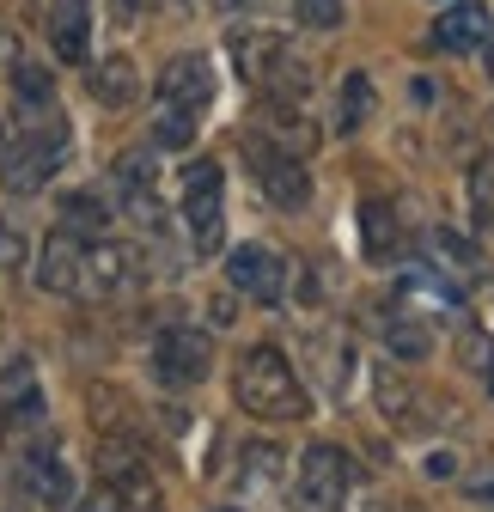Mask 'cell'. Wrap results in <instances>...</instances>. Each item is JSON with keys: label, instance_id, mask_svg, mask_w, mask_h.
<instances>
[{"label": "cell", "instance_id": "28", "mask_svg": "<svg viewBox=\"0 0 494 512\" xmlns=\"http://www.w3.org/2000/svg\"><path fill=\"white\" fill-rule=\"evenodd\" d=\"M464 494H470V500H494V464H488V470H470V476H464Z\"/></svg>", "mask_w": 494, "mask_h": 512}, {"label": "cell", "instance_id": "26", "mask_svg": "<svg viewBox=\"0 0 494 512\" xmlns=\"http://www.w3.org/2000/svg\"><path fill=\"white\" fill-rule=\"evenodd\" d=\"M299 25L336 31V25H342V0H299Z\"/></svg>", "mask_w": 494, "mask_h": 512}, {"label": "cell", "instance_id": "1", "mask_svg": "<svg viewBox=\"0 0 494 512\" xmlns=\"http://www.w3.org/2000/svg\"><path fill=\"white\" fill-rule=\"evenodd\" d=\"M232 397H238V409L244 415H257V421H305V384L293 378V366H287V354L281 348H251L238 360V372H232Z\"/></svg>", "mask_w": 494, "mask_h": 512}, {"label": "cell", "instance_id": "25", "mask_svg": "<svg viewBox=\"0 0 494 512\" xmlns=\"http://www.w3.org/2000/svg\"><path fill=\"white\" fill-rule=\"evenodd\" d=\"M458 354H464V366L476 360V372H482V378H494V342H488L482 330H464V336H458Z\"/></svg>", "mask_w": 494, "mask_h": 512}, {"label": "cell", "instance_id": "20", "mask_svg": "<svg viewBox=\"0 0 494 512\" xmlns=\"http://www.w3.org/2000/svg\"><path fill=\"white\" fill-rule=\"evenodd\" d=\"M360 238H366V250H373V256H397V244H403L397 214H391L385 202H366V208H360Z\"/></svg>", "mask_w": 494, "mask_h": 512}, {"label": "cell", "instance_id": "4", "mask_svg": "<svg viewBox=\"0 0 494 512\" xmlns=\"http://www.w3.org/2000/svg\"><path fill=\"white\" fill-rule=\"evenodd\" d=\"M183 220H190L196 250H220V238H226V196H220V165L214 159H196L190 171H183Z\"/></svg>", "mask_w": 494, "mask_h": 512}, {"label": "cell", "instance_id": "35", "mask_svg": "<svg viewBox=\"0 0 494 512\" xmlns=\"http://www.w3.org/2000/svg\"><path fill=\"white\" fill-rule=\"evenodd\" d=\"M7 360H13V354H7V342H0V366H7Z\"/></svg>", "mask_w": 494, "mask_h": 512}, {"label": "cell", "instance_id": "21", "mask_svg": "<svg viewBox=\"0 0 494 512\" xmlns=\"http://www.w3.org/2000/svg\"><path fill=\"white\" fill-rule=\"evenodd\" d=\"M366 116H373V74H348L342 80V135H354V128L366 122Z\"/></svg>", "mask_w": 494, "mask_h": 512}, {"label": "cell", "instance_id": "17", "mask_svg": "<svg viewBox=\"0 0 494 512\" xmlns=\"http://www.w3.org/2000/svg\"><path fill=\"white\" fill-rule=\"evenodd\" d=\"M379 336H385V348L397 360H427V348H434V330H427L421 317H409V311H385L379 317Z\"/></svg>", "mask_w": 494, "mask_h": 512}, {"label": "cell", "instance_id": "18", "mask_svg": "<svg viewBox=\"0 0 494 512\" xmlns=\"http://www.w3.org/2000/svg\"><path fill=\"white\" fill-rule=\"evenodd\" d=\"M135 92H141V80H135V61L129 55H116V61H104V68L92 74V98L98 104H135Z\"/></svg>", "mask_w": 494, "mask_h": 512}, {"label": "cell", "instance_id": "27", "mask_svg": "<svg viewBox=\"0 0 494 512\" xmlns=\"http://www.w3.org/2000/svg\"><path fill=\"white\" fill-rule=\"evenodd\" d=\"M19 256H25V238H19V226H7V220H0V269H19Z\"/></svg>", "mask_w": 494, "mask_h": 512}, {"label": "cell", "instance_id": "3", "mask_svg": "<svg viewBox=\"0 0 494 512\" xmlns=\"http://www.w3.org/2000/svg\"><path fill=\"white\" fill-rule=\"evenodd\" d=\"M354 488V458L342 445H305L299 458V512H342Z\"/></svg>", "mask_w": 494, "mask_h": 512}, {"label": "cell", "instance_id": "10", "mask_svg": "<svg viewBox=\"0 0 494 512\" xmlns=\"http://www.w3.org/2000/svg\"><path fill=\"white\" fill-rule=\"evenodd\" d=\"M19 488L37 506H74V476H68V464H61L55 439H37V445L19 452Z\"/></svg>", "mask_w": 494, "mask_h": 512}, {"label": "cell", "instance_id": "8", "mask_svg": "<svg viewBox=\"0 0 494 512\" xmlns=\"http://www.w3.org/2000/svg\"><path fill=\"white\" fill-rule=\"evenodd\" d=\"M226 281H232L238 293L263 299V305H281V293H287V256L269 250V244H238V250L226 256Z\"/></svg>", "mask_w": 494, "mask_h": 512}, {"label": "cell", "instance_id": "12", "mask_svg": "<svg viewBox=\"0 0 494 512\" xmlns=\"http://www.w3.org/2000/svg\"><path fill=\"white\" fill-rule=\"evenodd\" d=\"M0 415H7L13 427H43V391H37L31 360L0 366Z\"/></svg>", "mask_w": 494, "mask_h": 512}, {"label": "cell", "instance_id": "24", "mask_svg": "<svg viewBox=\"0 0 494 512\" xmlns=\"http://www.w3.org/2000/svg\"><path fill=\"white\" fill-rule=\"evenodd\" d=\"M13 86H19V98H25V104H49V92H55V86H49V74L37 68V61H19V68H13Z\"/></svg>", "mask_w": 494, "mask_h": 512}, {"label": "cell", "instance_id": "23", "mask_svg": "<svg viewBox=\"0 0 494 512\" xmlns=\"http://www.w3.org/2000/svg\"><path fill=\"white\" fill-rule=\"evenodd\" d=\"M159 183V171H153V159L147 153H122L116 159V189L129 196V189H153Z\"/></svg>", "mask_w": 494, "mask_h": 512}, {"label": "cell", "instance_id": "22", "mask_svg": "<svg viewBox=\"0 0 494 512\" xmlns=\"http://www.w3.org/2000/svg\"><path fill=\"white\" fill-rule=\"evenodd\" d=\"M153 141H159V147H190V141H196V110L165 104L159 122H153Z\"/></svg>", "mask_w": 494, "mask_h": 512}, {"label": "cell", "instance_id": "6", "mask_svg": "<svg viewBox=\"0 0 494 512\" xmlns=\"http://www.w3.org/2000/svg\"><path fill=\"white\" fill-rule=\"evenodd\" d=\"M98 476L116 494V512H165V494H159L153 470L141 464V452H129V445H104V452H98Z\"/></svg>", "mask_w": 494, "mask_h": 512}, {"label": "cell", "instance_id": "5", "mask_svg": "<svg viewBox=\"0 0 494 512\" xmlns=\"http://www.w3.org/2000/svg\"><path fill=\"white\" fill-rule=\"evenodd\" d=\"M244 159H251V171H257V183H263V196L275 202V208H305L312 202V177H305V165L287 153V147H269L263 135H244Z\"/></svg>", "mask_w": 494, "mask_h": 512}, {"label": "cell", "instance_id": "9", "mask_svg": "<svg viewBox=\"0 0 494 512\" xmlns=\"http://www.w3.org/2000/svg\"><path fill=\"white\" fill-rule=\"evenodd\" d=\"M86 244H92V238L55 226V232L43 238V256H37V287L74 293V299H80V293H86Z\"/></svg>", "mask_w": 494, "mask_h": 512}, {"label": "cell", "instance_id": "32", "mask_svg": "<svg viewBox=\"0 0 494 512\" xmlns=\"http://www.w3.org/2000/svg\"><path fill=\"white\" fill-rule=\"evenodd\" d=\"M7 55H13V37H7V31H0V61H7Z\"/></svg>", "mask_w": 494, "mask_h": 512}, {"label": "cell", "instance_id": "14", "mask_svg": "<svg viewBox=\"0 0 494 512\" xmlns=\"http://www.w3.org/2000/svg\"><path fill=\"white\" fill-rule=\"evenodd\" d=\"M49 43H55L61 61H86V49H92L86 0H55V7H49Z\"/></svg>", "mask_w": 494, "mask_h": 512}, {"label": "cell", "instance_id": "34", "mask_svg": "<svg viewBox=\"0 0 494 512\" xmlns=\"http://www.w3.org/2000/svg\"><path fill=\"white\" fill-rule=\"evenodd\" d=\"M220 7H251V0H220Z\"/></svg>", "mask_w": 494, "mask_h": 512}, {"label": "cell", "instance_id": "33", "mask_svg": "<svg viewBox=\"0 0 494 512\" xmlns=\"http://www.w3.org/2000/svg\"><path fill=\"white\" fill-rule=\"evenodd\" d=\"M482 49H488V74H494V31H488V43H482Z\"/></svg>", "mask_w": 494, "mask_h": 512}, {"label": "cell", "instance_id": "13", "mask_svg": "<svg viewBox=\"0 0 494 512\" xmlns=\"http://www.w3.org/2000/svg\"><path fill=\"white\" fill-rule=\"evenodd\" d=\"M135 281V250L129 244H104L92 238L86 244V299H104L116 287H129Z\"/></svg>", "mask_w": 494, "mask_h": 512}, {"label": "cell", "instance_id": "30", "mask_svg": "<svg viewBox=\"0 0 494 512\" xmlns=\"http://www.w3.org/2000/svg\"><path fill=\"white\" fill-rule=\"evenodd\" d=\"M232 317H238V305H232V299L220 293V299H214V324H232Z\"/></svg>", "mask_w": 494, "mask_h": 512}, {"label": "cell", "instance_id": "36", "mask_svg": "<svg viewBox=\"0 0 494 512\" xmlns=\"http://www.w3.org/2000/svg\"><path fill=\"white\" fill-rule=\"evenodd\" d=\"M214 512H238V506H214Z\"/></svg>", "mask_w": 494, "mask_h": 512}, {"label": "cell", "instance_id": "11", "mask_svg": "<svg viewBox=\"0 0 494 512\" xmlns=\"http://www.w3.org/2000/svg\"><path fill=\"white\" fill-rule=\"evenodd\" d=\"M159 104L208 110V104H214V68H208V55H177L171 68L159 74Z\"/></svg>", "mask_w": 494, "mask_h": 512}, {"label": "cell", "instance_id": "2", "mask_svg": "<svg viewBox=\"0 0 494 512\" xmlns=\"http://www.w3.org/2000/svg\"><path fill=\"white\" fill-rule=\"evenodd\" d=\"M61 153H68V128L61 122L25 128V135L7 141V153H0V183H7L13 196H37V189L49 183V171L61 165Z\"/></svg>", "mask_w": 494, "mask_h": 512}, {"label": "cell", "instance_id": "7", "mask_svg": "<svg viewBox=\"0 0 494 512\" xmlns=\"http://www.w3.org/2000/svg\"><path fill=\"white\" fill-rule=\"evenodd\" d=\"M153 372H159V384H202V378L214 372V342H208V330H190V324L159 330V342H153Z\"/></svg>", "mask_w": 494, "mask_h": 512}, {"label": "cell", "instance_id": "19", "mask_svg": "<svg viewBox=\"0 0 494 512\" xmlns=\"http://www.w3.org/2000/svg\"><path fill=\"white\" fill-rule=\"evenodd\" d=\"M61 226L80 232V238H104V232H110V208H104V196H92V189L68 196V202H61Z\"/></svg>", "mask_w": 494, "mask_h": 512}, {"label": "cell", "instance_id": "31", "mask_svg": "<svg viewBox=\"0 0 494 512\" xmlns=\"http://www.w3.org/2000/svg\"><path fill=\"white\" fill-rule=\"evenodd\" d=\"M116 7H122V13H147V7H153V0H116Z\"/></svg>", "mask_w": 494, "mask_h": 512}, {"label": "cell", "instance_id": "16", "mask_svg": "<svg viewBox=\"0 0 494 512\" xmlns=\"http://www.w3.org/2000/svg\"><path fill=\"white\" fill-rule=\"evenodd\" d=\"M488 7L482 0H464V7H446L440 13V25H434V43L440 49H482L488 43Z\"/></svg>", "mask_w": 494, "mask_h": 512}, {"label": "cell", "instance_id": "15", "mask_svg": "<svg viewBox=\"0 0 494 512\" xmlns=\"http://www.w3.org/2000/svg\"><path fill=\"white\" fill-rule=\"evenodd\" d=\"M373 403L391 427H421V397L409 391V378L397 366H373Z\"/></svg>", "mask_w": 494, "mask_h": 512}, {"label": "cell", "instance_id": "29", "mask_svg": "<svg viewBox=\"0 0 494 512\" xmlns=\"http://www.w3.org/2000/svg\"><path fill=\"white\" fill-rule=\"evenodd\" d=\"M80 512H116V494H110V488H98V494H86V500H80Z\"/></svg>", "mask_w": 494, "mask_h": 512}]
</instances>
